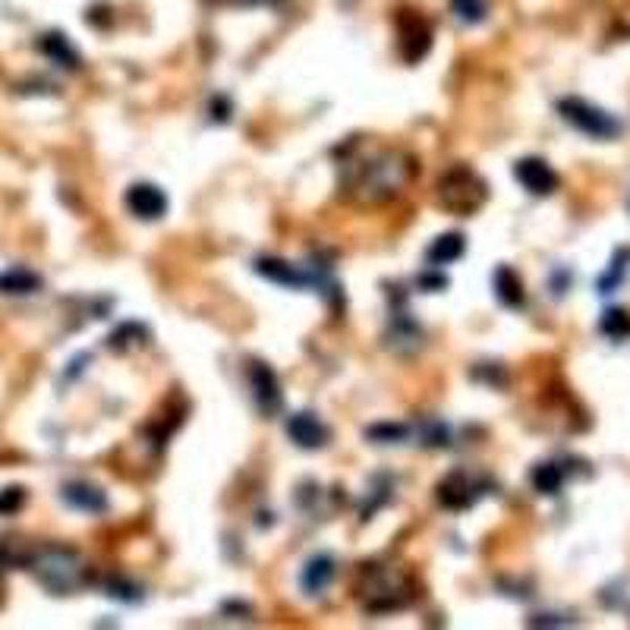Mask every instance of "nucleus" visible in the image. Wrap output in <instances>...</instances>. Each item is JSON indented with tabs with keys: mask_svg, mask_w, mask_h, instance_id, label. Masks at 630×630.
<instances>
[{
	"mask_svg": "<svg viewBox=\"0 0 630 630\" xmlns=\"http://www.w3.org/2000/svg\"><path fill=\"white\" fill-rule=\"evenodd\" d=\"M413 177V161L400 152H378L372 158L359 161L347 173V193L357 202H388L404 193V186Z\"/></svg>",
	"mask_w": 630,
	"mask_h": 630,
	"instance_id": "nucleus-1",
	"label": "nucleus"
},
{
	"mask_svg": "<svg viewBox=\"0 0 630 630\" xmlns=\"http://www.w3.org/2000/svg\"><path fill=\"white\" fill-rule=\"evenodd\" d=\"M32 571L38 577L41 586H47L51 592L57 596H67V592H76L88 584L92 571H88V564L82 561L80 551L73 549H41L38 555L32 558Z\"/></svg>",
	"mask_w": 630,
	"mask_h": 630,
	"instance_id": "nucleus-2",
	"label": "nucleus"
},
{
	"mask_svg": "<svg viewBox=\"0 0 630 630\" xmlns=\"http://www.w3.org/2000/svg\"><path fill=\"white\" fill-rule=\"evenodd\" d=\"M485 202V183L470 167H454L438 180V206L454 214H473Z\"/></svg>",
	"mask_w": 630,
	"mask_h": 630,
	"instance_id": "nucleus-3",
	"label": "nucleus"
},
{
	"mask_svg": "<svg viewBox=\"0 0 630 630\" xmlns=\"http://www.w3.org/2000/svg\"><path fill=\"white\" fill-rule=\"evenodd\" d=\"M558 111H561V117L567 120L574 130L592 136V139H617V136L624 133L621 120H615L609 111H602V107L590 105V101H584V98L558 101Z\"/></svg>",
	"mask_w": 630,
	"mask_h": 630,
	"instance_id": "nucleus-4",
	"label": "nucleus"
},
{
	"mask_svg": "<svg viewBox=\"0 0 630 630\" xmlns=\"http://www.w3.org/2000/svg\"><path fill=\"white\" fill-rule=\"evenodd\" d=\"M365 586H363V599L369 611H391L407 605L410 599V586L404 580H398V574L391 567H378V564H365Z\"/></svg>",
	"mask_w": 630,
	"mask_h": 630,
	"instance_id": "nucleus-5",
	"label": "nucleus"
},
{
	"mask_svg": "<svg viewBox=\"0 0 630 630\" xmlns=\"http://www.w3.org/2000/svg\"><path fill=\"white\" fill-rule=\"evenodd\" d=\"M398 47L400 54H404V60H410V63H416L419 57H425V51H429L432 45V32L429 26H425L423 16L416 13H400L398 20Z\"/></svg>",
	"mask_w": 630,
	"mask_h": 630,
	"instance_id": "nucleus-6",
	"label": "nucleus"
},
{
	"mask_svg": "<svg viewBox=\"0 0 630 630\" xmlns=\"http://www.w3.org/2000/svg\"><path fill=\"white\" fill-rule=\"evenodd\" d=\"M249 385H252V398H256V404H259V410L265 413V416H272V413H278L281 407H284L278 375H274L265 363L249 365Z\"/></svg>",
	"mask_w": 630,
	"mask_h": 630,
	"instance_id": "nucleus-7",
	"label": "nucleus"
},
{
	"mask_svg": "<svg viewBox=\"0 0 630 630\" xmlns=\"http://www.w3.org/2000/svg\"><path fill=\"white\" fill-rule=\"evenodd\" d=\"M514 177L520 180L524 189H530L533 196H549L558 189V173L545 164L542 158H524L514 167Z\"/></svg>",
	"mask_w": 630,
	"mask_h": 630,
	"instance_id": "nucleus-8",
	"label": "nucleus"
},
{
	"mask_svg": "<svg viewBox=\"0 0 630 630\" xmlns=\"http://www.w3.org/2000/svg\"><path fill=\"white\" fill-rule=\"evenodd\" d=\"M126 208H130L136 218L158 221L161 214L167 212V196L152 183H136V186H130V193H126Z\"/></svg>",
	"mask_w": 630,
	"mask_h": 630,
	"instance_id": "nucleus-9",
	"label": "nucleus"
},
{
	"mask_svg": "<svg viewBox=\"0 0 630 630\" xmlns=\"http://www.w3.org/2000/svg\"><path fill=\"white\" fill-rule=\"evenodd\" d=\"M287 435H290L299 448H306V451L322 448L328 441V429L312 416V413H293V416L287 419Z\"/></svg>",
	"mask_w": 630,
	"mask_h": 630,
	"instance_id": "nucleus-10",
	"label": "nucleus"
},
{
	"mask_svg": "<svg viewBox=\"0 0 630 630\" xmlns=\"http://www.w3.org/2000/svg\"><path fill=\"white\" fill-rule=\"evenodd\" d=\"M63 501L70 508L82 514H105L107 511V498L98 485H88V483H70L63 485Z\"/></svg>",
	"mask_w": 630,
	"mask_h": 630,
	"instance_id": "nucleus-11",
	"label": "nucleus"
},
{
	"mask_svg": "<svg viewBox=\"0 0 630 630\" xmlns=\"http://www.w3.org/2000/svg\"><path fill=\"white\" fill-rule=\"evenodd\" d=\"M473 483L470 476H466L464 470L451 473L448 479H441V485H438V501L445 504V508H454V511H460V508H466V504H473Z\"/></svg>",
	"mask_w": 630,
	"mask_h": 630,
	"instance_id": "nucleus-12",
	"label": "nucleus"
},
{
	"mask_svg": "<svg viewBox=\"0 0 630 630\" xmlns=\"http://www.w3.org/2000/svg\"><path fill=\"white\" fill-rule=\"evenodd\" d=\"M332 580H334V561L328 555L312 558V561L303 567V590L309 592V596L325 592L328 586H332Z\"/></svg>",
	"mask_w": 630,
	"mask_h": 630,
	"instance_id": "nucleus-13",
	"label": "nucleus"
},
{
	"mask_svg": "<svg viewBox=\"0 0 630 630\" xmlns=\"http://www.w3.org/2000/svg\"><path fill=\"white\" fill-rule=\"evenodd\" d=\"M256 272H259L262 278L274 281V284H284V287H306L309 284V278H306L299 268H293L290 262H281V259H259Z\"/></svg>",
	"mask_w": 630,
	"mask_h": 630,
	"instance_id": "nucleus-14",
	"label": "nucleus"
},
{
	"mask_svg": "<svg viewBox=\"0 0 630 630\" xmlns=\"http://www.w3.org/2000/svg\"><path fill=\"white\" fill-rule=\"evenodd\" d=\"M466 243L460 233H445V237H438L435 243H432L429 249V262L432 265H451V262H458L460 256H464Z\"/></svg>",
	"mask_w": 630,
	"mask_h": 630,
	"instance_id": "nucleus-15",
	"label": "nucleus"
},
{
	"mask_svg": "<svg viewBox=\"0 0 630 630\" xmlns=\"http://www.w3.org/2000/svg\"><path fill=\"white\" fill-rule=\"evenodd\" d=\"M495 293L504 306H524V284H520V278L514 274V268H498Z\"/></svg>",
	"mask_w": 630,
	"mask_h": 630,
	"instance_id": "nucleus-16",
	"label": "nucleus"
},
{
	"mask_svg": "<svg viewBox=\"0 0 630 630\" xmlns=\"http://www.w3.org/2000/svg\"><path fill=\"white\" fill-rule=\"evenodd\" d=\"M41 287V278L32 272H26V268H10V272L0 274V293H20V297H26V293H35Z\"/></svg>",
	"mask_w": 630,
	"mask_h": 630,
	"instance_id": "nucleus-17",
	"label": "nucleus"
},
{
	"mask_svg": "<svg viewBox=\"0 0 630 630\" xmlns=\"http://www.w3.org/2000/svg\"><path fill=\"white\" fill-rule=\"evenodd\" d=\"M41 51H45L57 67H70V70L80 67V54L73 51V45H70L63 35H47V38L41 41Z\"/></svg>",
	"mask_w": 630,
	"mask_h": 630,
	"instance_id": "nucleus-18",
	"label": "nucleus"
},
{
	"mask_svg": "<svg viewBox=\"0 0 630 630\" xmlns=\"http://www.w3.org/2000/svg\"><path fill=\"white\" fill-rule=\"evenodd\" d=\"M533 485H536V491H542V495H558L564 485V473L558 464H539L536 470H533Z\"/></svg>",
	"mask_w": 630,
	"mask_h": 630,
	"instance_id": "nucleus-19",
	"label": "nucleus"
},
{
	"mask_svg": "<svg viewBox=\"0 0 630 630\" xmlns=\"http://www.w3.org/2000/svg\"><path fill=\"white\" fill-rule=\"evenodd\" d=\"M599 332L611 340H624L630 334V312L627 309H609L599 322Z\"/></svg>",
	"mask_w": 630,
	"mask_h": 630,
	"instance_id": "nucleus-20",
	"label": "nucleus"
},
{
	"mask_svg": "<svg viewBox=\"0 0 630 630\" xmlns=\"http://www.w3.org/2000/svg\"><path fill=\"white\" fill-rule=\"evenodd\" d=\"M627 262H630V249H617L611 268L602 274V278H599V293H615L617 290V284H621L624 274H627Z\"/></svg>",
	"mask_w": 630,
	"mask_h": 630,
	"instance_id": "nucleus-21",
	"label": "nucleus"
},
{
	"mask_svg": "<svg viewBox=\"0 0 630 630\" xmlns=\"http://www.w3.org/2000/svg\"><path fill=\"white\" fill-rule=\"evenodd\" d=\"M451 7L458 13V20L466 22V26H479L489 16V4L485 0H451Z\"/></svg>",
	"mask_w": 630,
	"mask_h": 630,
	"instance_id": "nucleus-22",
	"label": "nucleus"
},
{
	"mask_svg": "<svg viewBox=\"0 0 630 630\" xmlns=\"http://www.w3.org/2000/svg\"><path fill=\"white\" fill-rule=\"evenodd\" d=\"M26 501V491L22 489H4L0 491V514H16Z\"/></svg>",
	"mask_w": 630,
	"mask_h": 630,
	"instance_id": "nucleus-23",
	"label": "nucleus"
},
{
	"mask_svg": "<svg viewBox=\"0 0 630 630\" xmlns=\"http://www.w3.org/2000/svg\"><path fill=\"white\" fill-rule=\"evenodd\" d=\"M372 438H388V441H394V438H404L407 429L404 425H375V429L369 432Z\"/></svg>",
	"mask_w": 630,
	"mask_h": 630,
	"instance_id": "nucleus-24",
	"label": "nucleus"
}]
</instances>
